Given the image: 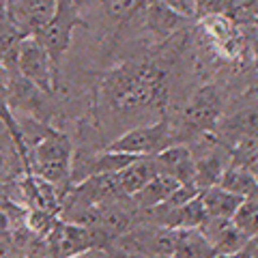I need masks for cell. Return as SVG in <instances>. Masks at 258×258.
I'll return each instance as SVG.
<instances>
[{"instance_id": "obj_16", "label": "cell", "mask_w": 258, "mask_h": 258, "mask_svg": "<svg viewBox=\"0 0 258 258\" xmlns=\"http://www.w3.org/2000/svg\"><path fill=\"white\" fill-rule=\"evenodd\" d=\"M99 3L108 22L116 24V28L123 30L127 24L138 22L147 0H99Z\"/></svg>"}, {"instance_id": "obj_24", "label": "cell", "mask_w": 258, "mask_h": 258, "mask_svg": "<svg viewBox=\"0 0 258 258\" xmlns=\"http://www.w3.org/2000/svg\"><path fill=\"white\" fill-rule=\"evenodd\" d=\"M7 7H9V0H0V15L7 11Z\"/></svg>"}, {"instance_id": "obj_19", "label": "cell", "mask_w": 258, "mask_h": 258, "mask_svg": "<svg viewBox=\"0 0 258 258\" xmlns=\"http://www.w3.org/2000/svg\"><path fill=\"white\" fill-rule=\"evenodd\" d=\"M174 13H179L185 20H196V5L194 0H164Z\"/></svg>"}, {"instance_id": "obj_25", "label": "cell", "mask_w": 258, "mask_h": 258, "mask_svg": "<svg viewBox=\"0 0 258 258\" xmlns=\"http://www.w3.org/2000/svg\"><path fill=\"white\" fill-rule=\"evenodd\" d=\"M0 258H11V252H5L3 245H0Z\"/></svg>"}, {"instance_id": "obj_27", "label": "cell", "mask_w": 258, "mask_h": 258, "mask_svg": "<svg viewBox=\"0 0 258 258\" xmlns=\"http://www.w3.org/2000/svg\"><path fill=\"white\" fill-rule=\"evenodd\" d=\"M123 258H151V256H123Z\"/></svg>"}, {"instance_id": "obj_29", "label": "cell", "mask_w": 258, "mask_h": 258, "mask_svg": "<svg viewBox=\"0 0 258 258\" xmlns=\"http://www.w3.org/2000/svg\"><path fill=\"white\" fill-rule=\"evenodd\" d=\"M0 76H5V69H3V64H0Z\"/></svg>"}, {"instance_id": "obj_20", "label": "cell", "mask_w": 258, "mask_h": 258, "mask_svg": "<svg viewBox=\"0 0 258 258\" xmlns=\"http://www.w3.org/2000/svg\"><path fill=\"white\" fill-rule=\"evenodd\" d=\"M74 258H118V256L114 252H110V249H91V252L78 254Z\"/></svg>"}, {"instance_id": "obj_11", "label": "cell", "mask_w": 258, "mask_h": 258, "mask_svg": "<svg viewBox=\"0 0 258 258\" xmlns=\"http://www.w3.org/2000/svg\"><path fill=\"white\" fill-rule=\"evenodd\" d=\"M155 174H157V170H155L153 155H151V157L134 159L129 166H125L123 170L116 172V179H118V187H120V191H123V196L132 198L134 194L140 191Z\"/></svg>"}, {"instance_id": "obj_18", "label": "cell", "mask_w": 258, "mask_h": 258, "mask_svg": "<svg viewBox=\"0 0 258 258\" xmlns=\"http://www.w3.org/2000/svg\"><path fill=\"white\" fill-rule=\"evenodd\" d=\"M196 5V18H207V15L215 13H226L228 15L230 9V0H194Z\"/></svg>"}, {"instance_id": "obj_13", "label": "cell", "mask_w": 258, "mask_h": 258, "mask_svg": "<svg viewBox=\"0 0 258 258\" xmlns=\"http://www.w3.org/2000/svg\"><path fill=\"white\" fill-rule=\"evenodd\" d=\"M179 185L181 183L170 179V176L155 174L140 191H136L129 200L134 203V209H138V211H147V209H153V207H157V205L164 203V200L170 196V194L179 187Z\"/></svg>"}, {"instance_id": "obj_21", "label": "cell", "mask_w": 258, "mask_h": 258, "mask_svg": "<svg viewBox=\"0 0 258 258\" xmlns=\"http://www.w3.org/2000/svg\"><path fill=\"white\" fill-rule=\"evenodd\" d=\"M245 249H247V258H258V232L254 237H249Z\"/></svg>"}, {"instance_id": "obj_6", "label": "cell", "mask_w": 258, "mask_h": 258, "mask_svg": "<svg viewBox=\"0 0 258 258\" xmlns=\"http://www.w3.org/2000/svg\"><path fill=\"white\" fill-rule=\"evenodd\" d=\"M18 74L30 80L35 86H39L47 95H56L54 74H52V62L47 56L45 47L41 45L37 37H24L18 52V62H15Z\"/></svg>"}, {"instance_id": "obj_31", "label": "cell", "mask_w": 258, "mask_h": 258, "mask_svg": "<svg viewBox=\"0 0 258 258\" xmlns=\"http://www.w3.org/2000/svg\"><path fill=\"white\" fill-rule=\"evenodd\" d=\"M0 189H3V185H0Z\"/></svg>"}, {"instance_id": "obj_22", "label": "cell", "mask_w": 258, "mask_h": 258, "mask_svg": "<svg viewBox=\"0 0 258 258\" xmlns=\"http://www.w3.org/2000/svg\"><path fill=\"white\" fill-rule=\"evenodd\" d=\"M249 50H252V60H254L256 69H258V35H256V39L252 41V45H249Z\"/></svg>"}, {"instance_id": "obj_30", "label": "cell", "mask_w": 258, "mask_h": 258, "mask_svg": "<svg viewBox=\"0 0 258 258\" xmlns=\"http://www.w3.org/2000/svg\"><path fill=\"white\" fill-rule=\"evenodd\" d=\"M0 245H5V241H3V239H0Z\"/></svg>"}, {"instance_id": "obj_26", "label": "cell", "mask_w": 258, "mask_h": 258, "mask_svg": "<svg viewBox=\"0 0 258 258\" xmlns=\"http://www.w3.org/2000/svg\"><path fill=\"white\" fill-rule=\"evenodd\" d=\"M3 166H5V157H3V153H0V170H3Z\"/></svg>"}, {"instance_id": "obj_4", "label": "cell", "mask_w": 258, "mask_h": 258, "mask_svg": "<svg viewBox=\"0 0 258 258\" xmlns=\"http://www.w3.org/2000/svg\"><path fill=\"white\" fill-rule=\"evenodd\" d=\"M174 142L176 140L172 132V120L168 116H161L155 123L134 125L125 129L120 136L112 138L103 149L129 153V155H136V157H151Z\"/></svg>"}, {"instance_id": "obj_9", "label": "cell", "mask_w": 258, "mask_h": 258, "mask_svg": "<svg viewBox=\"0 0 258 258\" xmlns=\"http://www.w3.org/2000/svg\"><path fill=\"white\" fill-rule=\"evenodd\" d=\"M138 20L142 24L144 32L153 39V43L166 41L174 32L183 30V24H185V18L174 13L164 0H147Z\"/></svg>"}, {"instance_id": "obj_12", "label": "cell", "mask_w": 258, "mask_h": 258, "mask_svg": "<svg viewBox=\"0 0 258 258\" xmlns=\"http://www.w3.org/2000/svg\"><path fill=\"white\" fill-rule=\"evenodd\" d=\"M207 209L203 205V198H200V191L194 198H189L187 203H183L181 207L172 209L164 220L159 222V226H166V228H174V230H183V228H200L207 220Z\"/></svg>"}, {"instance_id": "obj_10", "label": "cell", "mask_w": 258, "mask_h": 258, "mask_svg": "<svg viewBox=\"0 0 258 258\" xmlns=\"http://www.w3.org/2000/svg\"><path fill=\"white\" fill-rule=\"evenodd\" d=\"M200 232L209 241L215 254H232L243 249L249 237L241 232L232 217H207L205 224L200 226Z\"/></svg>"}, {"instance_id": "obj_17", "label": "cell", "mask_w": 258, "mask_h": 258, "mask_svg": "<svg viewBox=\"0 0 258 258\" xmlns=\"http://www.w3.org/2000/svg\"><path fill=\"white\" fill-rule=\"evenodd\" d=\"M232 222L245 237H254L258 232V196L241 200V205L232 215Z\"/></svg>"}, {"instance_id": "obj_23", "label": "cell", "mask_w": 258, "mask_h": 258, "mask_svg": "<svg viewBox=\"0 0 258 258\" xmlns=\"http://www.w3.org/2000/svg\"><path fill=\"white\" fill-rule=\"evenodd\" d=\"M247 24H249V26H252V30H254V32H256V35H258V15H254V18H252V20H249Z\"/></svg>"}, {"instance_id": "obj_3", "label": "cell", "mask_w": 258, "mask_h": 258, "mask_svg": "<svg viewBox=\"0 0 258 258\" xmlns=\"http://www.w3.org/2000/svg\"><path fill=\"white\" fill-rule=\"evenodd\" d=\"M80 26H84L82 13H80V0H56V9L50 22L37 35V39L45 47L47 56H50L56 93H58L60 86V69L64 54L69 52L71 41H74V32Z\"/></svg>"}, {"instance_id": "obj_7", "label": "cell", "mask_w": 258, "mask_h": 258, "mask_svg": "<svg viewBox=\"0 0 258 258\" xmlns=\"http://www.w3.org/2000/svg\"><path fill=\"white\" fill-rule=\"evenodd\" d=\"M56 0H9L7 15L24 37H37L50 22Z\"/></svg>"}, {"instance_id": "obj_5", "label": "cell", "mask_w": 258, "mask_h": 258, "mask_svg": "<svg viewBox=\"0 0 258 258\" xmlns=\"http://www.w3.org/2000/svg\"><path fill=\"white\" fill-rule=\"evenodd\" d=\"M47 243H50L54 258H74L78 254L91 252V249H108L110 241L101 235L99 230L91 228V226L58 220L52 230L45 235Z\"/></svg>"}, {"instance_id": "obj_1", "label": "cell", "mask_w": 258, "mask_h": 258, "mask_svg": "<svg viewBox=\"0 0 258 258\" xmlns=\"http://www.w3.org/2000/svg\"><path fill=\"white\" fill-rule=\"evenodd\" d=\"M226 110V95L224 88L215 82H205L196 88L185 106L179 112L176 125L172 123L174 140L179 142L183 136V144H191L205 136H215L217 123L222 120Z\"/></svg>"}, {"instance_id": "obj_2", "label": "cell", "mask_w": 258, "mask_h": 258, "mask_svg": "<svg viewBox=\"0 0 258 258\" xmlns=\"http://www.w3.org/2000/svg\"><path fill=\"white\" fill-rule=\"evenodd\" d=\"M71 161L74 144L69 136L50 129L37 144H32L28 153V172L67 191L71 187Z\"/></svg>"}, {"instance_id": "obj_28", "label": "cell", "mask_w": 258, "mask_h": 258, "mask_svg": "<svg viewBox=\"0 0 258 258\" xmlns=\"http://www.w3.org/2000/svg\"><path fill=\"white\" fill-rule=\"evenodd\" d=\"M170 258H187V256H181V254H172Z\"/></svg>"}, {"instance_id": "obj_8", "label": "cell", "mask_w": 258, "mask_h": 258, "mask_svg": "<svg viewBox=\"0 0 258 258\" xmlns=\"http://www.w3.org/2000/svg\"><path fill=\"white\" fill-rule=\"evenodd\" d=\"M157 174L170 176L181 185H194V172H196V157L194 151L183 142H174L164 151L153 155Z\"/></svg>"}, {"instance_id": "obj_15", "label": "cell", "mask_w": 258, "mask_h": 258, "mask_svg": "<svg viewBox=\"0 0 258 258\" xmlns=\"http://www.w3.org/2000/svg\"><path fill=\"white\" fill-rule=\"evenodd\" d=\"M200 198H203V205L207 209L209 217H232L237 211V207L241 205V200H243L241 196H237V194L220 187V185L203 189L200 191Z\"/></svg>"}, {"instance_id": "obj_14", "label": "cell", "mask_w": 258, "mask_h": 258, "mask_svg": "<svg viewBox=\"0 0 258 258\" xmlns=\"http://www.w3.org/2000/svg\"><path fill=\"white\" fill-rule=\"evenodd\" d=\"M217 185L224 189H228L232 194H237L241 198H252L258 196V181L252 174L247 166L237 164V161H230L228 166L224 168V172L220 176Z\"/></svg>"}]
</instances>
